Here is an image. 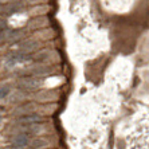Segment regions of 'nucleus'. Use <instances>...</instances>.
Masks as SVG:
<instances>
[{
  "instance_id": "obj_11",
  "label": "nucleus",
  "mask_w": 149,
  "mask_h": 149,
  "mask_svg": "<svg viewBox=\"0 0 149 149\" xmlns=\"http://www.w3.org/2000/svg\"><path fill=\"white\" fill-rule=\"evenodd\" d=\"M51 56H56L54 51H51V50H42V51L34 54L32 58H34L35 61H38V62L42 63V62H47V61H50Z\"/></svg>"
},
{
  "instance_id": "obj_5",
  "label": "nucleus",
  "mask_w": 149,
  "mask_h": 149,
  "mask_svg": "<svg viewBox=\"0 0 149 149\" xmlns=\"http://www.w3.org/2000/svg\"><path fill=\"white\" fill-rule=\"evenodd\" d=\"M58 93L52 90H40L35 95V100L39 101V102H54V101L58 100Z\"/></svg>"
},
{
  "instance_id": "obj_10",
  "label": "nucleus",
  "mask_w": 149,
  "mask_h": 149,
  "mask_svg": "<svg viewBox=\"0 0 149 149\" xmlns=\"http://www.w3.org/2000/svg\"><path fill=\"white\" fill-rule=\"evenodd\" d=\"M23 130L27 134H43L46 132V126L43 124H32V125H23Z\"/></svg>"
},
{
  "instance_id": "obj_3",
  "label": "nucleus",
  "mask_w": 149,
  "mask_h": 149,
  "mask_svg": "<svg viewBox=\"0 0 149 149\" xmlns=\"http://www.w3.org/2000/svg\"><path fill=\"white\" fill-rule=\"evenodd\" d=\"M19 52H23V54H28V52L34 51L39 47V42L35 40V39H26V40H22L19 45Z\"/></svg>"
},
{
  "instance_id": "obj_7",
  "label": "nucleus",
  "mask_w": 149,
  "mask_h": 149,
  "mask_svg": "<svg viewBox=\"0 0 149 149\" xmlns=\"http://www.w3.org/2000/svg\"><path fill=\"white\" fill-rule=\"evenodd\" d=\"M43 121V117L38 113H34V114H28V116H23V117H19L17 122L20 125H32V124H42Z\"/></svg>"
},
{
  "instance_id": "obj_2",
  "label": "nucleus",
  "mask_w": 149,
  "mask_h": 149,
  "mask_svg": "<svg viewBox=\"0 0 149 149\" xmlns=\"http://www.w3.org/2000/svg\"><path fill=\"white\" fill-rule=\"evenodd\" d=\"M28 71L32 74L34 77H40L43 75H50V74H54L55 73V69H52L51 66H46V65H35V66H30L28 67Z\"/></svg>"
},
{
  "instance_id": "obj_4",
  "label": "nucleus",
  "mask_w": 149,
  "mask_h": 149,
  "mask_svg": "<svg viewBox=\"0 0 149 149\" xmlns=\"http://www.w3.org/2000/svg\"><path fill=\"white\" fill-rule=\"evenodd\" d=\"M38 106L35 102H27V104H23L20 106H17L16 109L14 110V114H20V117L23 116H28V114H34L36 111Z\"/></svg>"
},
{
  "instance_id": "obj_1",
  "label": "nucleus",
  "mask_w": 149,
  "mask_h": 149,
  "mask_svg": "<svg viewBox=\"0 0 149 149\" xmlns=\"http://www.w3.org/2000/svg\"><path fill=\"white\" fill-rule=\"evenodd\" d=\"M42 85H43V79L38 77H23L17 82V86L22 90H36Z\"/></svg>"
},
{
  "instance_id": "obj_13",
  "label": "nucleus",
  "mask_w": 149,
  "mask_h": 149,
  "mask_svg": "<svg viewBox=\"0 0 149 149\" xmlns=\"http://www.w3.org/2000/svg\"><path fill=\"white\" fill-rule=\"evenodd\" d=\"M0 122H1V116H0Z\"/></svg>"
},
{
  "instance_id": "obj_8",
  "label": "nucleus",
  "mask_w": 149,
  "mask_h": 149,
  "mask_svg": "<svg viewBox=\"0 0 149 149\" xmlns=\"http://www.w3.org/2000/svg\"><path fill=\"white\" fill-rule=\"evenodd\" d=\"M30 146L34 149H47L51 146V141L46 137H35L30 141Z\"/></svg>"
},
{
  "instance_id": "obj_12",
  "label": "nucleus",
  "mask_w": 149,
  "mask_h": 149,
  "mask_svg": "<svg viewBox=\"0 0 149 149\" xmlns=\"http://www.w3.org/2000/svg\"><path fill=\"white\" fill-rule=\"evenodd\" d=\"M8 93H10V87H8V86L0 87V98L7 97V95H8Z\"/></svg>"
},
{
  "instance_id": "obj_9",
  "label": "nucleus",
  "mask_w": 149,
  "mask_h": 149,
  "mask_svg": "<svg viewBox=\"0 0 149 149\" xmlns=\"http://www.w3.org/2000/svg\"><path fill=\"white\" fill-rule=\"evenodd\" d=\"M28 142H30V139H28L27 133H17L14 139H12V146L16 149H22V148H24Z\"/></svg>"
},
{
  "instance_id": "obj_6",
  "label": "nucleus",
  "mask_w": 149,
  "mask_h": 149,
  "mask_svg": "<svg viewBox=\"0 0 149 149\" xmlns=\"http://www.w3.org/2000/svg\"><path fill=\"white\" fill-rule=\"evenodd\" d=\"M28 61H31V56L28 55V54H23V52L16 51L15 54H12V55H10L7 58V65L14 66V65H17V63L28 62Z\"/></svg>"
}]
</instances>
